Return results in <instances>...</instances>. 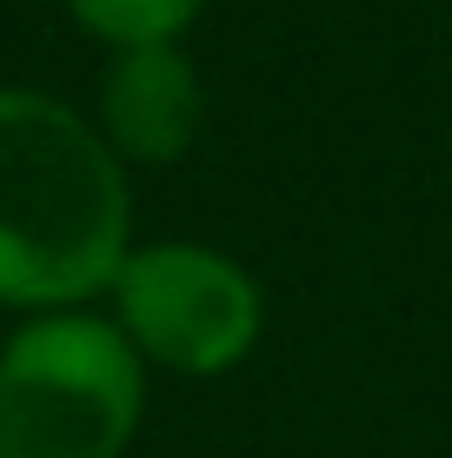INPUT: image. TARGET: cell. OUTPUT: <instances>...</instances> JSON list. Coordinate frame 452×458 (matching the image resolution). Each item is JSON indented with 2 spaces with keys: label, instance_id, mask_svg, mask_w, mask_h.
<instances>
[{
  "label": "cell",
  "instance_id": "cell-1",
  "mask_svg": "<svg viewBox=\"0 0 452 458\" xmlns=\"http://www.w3.org/2000/svg\"><path fill=\"white\" fill-rule=\"evenodd\" d=\"M127 266V180L47 93L0 87V306H67Z\"/></svg>",
  "mask_w": 452,
  "mask_h": 458
},
{
  "label": "cell",
  "instance_id": "cell-2",
  "mask_svg": "<svg viewBox=\"0 0 452 458\" xmlns=\"http://www.w3.org/2000/svg\"><path fill=\"white\" fill-rule=\"evenodd\" d=\"M140 425V352L120 326L60 312L0 352V458H120Z\"/></svg>",
  "mask_w": 452,
  "mask_h": 458
},
{
  "label": "cell",
  "instance_id": "cell-3",
  "mask_svg": "<svg viewBox=\"0 0 452 458\" xmlns=\"http://www.w3.org/2000/svg\"><path fill=\"white\" fill-rule=\"evenodd\" d=\"M133 352L174 372H226L260 339V286L207 246H147L114 273Z\"/></svg>",
  "mask_w": 452,
  "mask_h": 458
},
{
  "label": "cell",
  "instance_id": "cell-4",
  "mask_svg": "<svg viewBox=\"0 0 452 458\" xmlns=\"http://www.w3.org/2000/svg\"><path fill=\"white\" fill-rule=\"evenodd\" d=\"M100 120L133 160H180L200 133V81L180 47H133L107 67Z\"/></svg>",
  "mask_w": 452,
  "mask_h": 458
},
{
  "label": "cell",
  "instance_id": "cell-5",
  "mask_svg": "<svg viewBox=\"0 0 452 458\" xmlns=\"http://www.w3.org/2000/svg\"><path fill=\"white\" fill-rule=\"evenodd\" d=\"M67 7L81 13V27L133 54V47H174V34L200 13V0H67Z\"/></svg>",
  "mask_w": 452,
  "mask_h": 458
}]
</instances>
